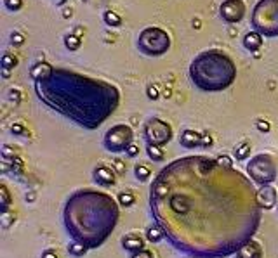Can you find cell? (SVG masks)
Here are the masks:
<instances>
[{
  "mask_svg": "<svg viewBox=\"0 0 278 258\" xmlns=\"http://www.w3.org/2000/svg\"><path fill=\"white\" fill-rule=\"evenodd\" d=\"M146 154H148V158L151 159V162L155 163H160L165 159V151H163L162 146H146Z\"/></svg>",
  "mask_w": 278,
  "mask_h": 258,
  "instance_id": "ac0fdd59",
  "label": "cell"
},
{
  "mask_svg": "<svg viewBox=\"0 0 278 258\" xmlns=\"http://www.w3.org/2000/svg\"><path fill=\"white\" fill-rule=\"evenodd\" d=\"M26 201H28V203H33V201H35V192L26 194Z\"/></svg>",
  "mask_w": 278,
  "mask_h": 258,
  "instance_id": "74e56055",
  "label": "cell"
},
{
  "mask_svg": "<svg viewBox=\"0 0 278 258\" xmlns=\"http://www.w3.org/2000/svg\"><path fill=\"white\" fill-rule=\"evenodd\" d=\"M179 144L184 147V149H197V147L202 146V132H197V130L186 128L179 134Z\"/></svg>",
  "mask_w": 278,
  "mask_h": 258,
  "instance_id": "8fae6325",
  "label": "cell"
},
{
  "mask_svg": "<svg viewBox=\"0 0 278 258\" xmlns=\"http://www.w3.org/2000/svg\"><path fill=\"white\" fill-rule=\"evenodd\" d=\"M9 99L14 101V104H19L21 101V92L18 90V88H11L9 90Z\"/></svg>",
  "mask_w": 278,
  "mask_h": 258,
  "instance_id": "d6a6232c",
  "label": "cell"
},
{
  "mask_svg": "<svg viewBox=\"0 0 278 258\" xmlns=\"http://www.w3.org/2000/svg\"><path fill=\"white\" fill-rule=\"evenodd\" d=\"M136 194L132 191H129V189H125V191H120L117 194V201H119L120 206H124V208H130V206L136 205Z\"/></svg>",
  "mask_w": 278,
  "mask_h": 258,
  "instance_id": "2e32d148",
  "label": "cell"
},
{
  "mask_svg": "<svg viewBox=\"0 0 278 258\" xmlns=\"http://www.w3.org/2000/svg\"><path fill=\"white\" fill-rule=\"evenodd\" d=\"M145 141L150 146H165L172 139V126L162 118H150L145 123Z\"/></svg>",
  "mask_w": 278,
  "mask_h": 258,
  "instance_id": "5b68a950",
  "label": "cell"
},
{
  "mask_svg": "<svg viewBox=\"0 0 278 258\" xmlns=\"http://www.w3.org/2000/svg\"><path fill=\"white\" fill-rule=\"evenodd\" d=\"M245 2L243 0H225L221 4V9H219V14L221 18L230 24L240 23L245 16Z\"/></svg>",
  "mask_w": 278,
  "mask_h": 258,
  "instance_id": "52a82bcc",
  "label": "cell"
},
{
  "mask_svg": "<svg viewBox=\"0 0 278 258\" xmlns=\"http://www.w3.org/2000/svg\"><path fill=\"white\" fill-rule=\"evenodd\" d=\"M238 258H263V246L258 241H248L245 246H242V249L237 253Z\"/></svg>",
  "mask_w": 278,
  "mask_h": 258,
  "instance_id": "7c38bea8",
  "label": "cell"
},
{
  "mask_svg": "<svg viewBox=\"0 0 278 258\" xmlns=\"http://www.w3.org/2000/svg\"><path fill=\"white\" fill-rule=\"evenodd\" d=\"M24 42H26V39H24L23 33H19V31L11 33V44L14 45V47H19V45H23Z\"/></svg>",
  "mask_w": 278,
  "mask_h": 258,
  "instance_id": "4316f807",
  "label": "cell"
},
{
  "mask_svg": "<svg viewBox=\"0 0 278 258\" xmlns=\"http://www.w3.org/2000/svg\"><path fill=\"white\" fill-rule=\"evenodd\" d=\"M251 177L217 158L184 156L157 173L150 187L155 225L179 253L228 258L252 241L263 218Z\"/></svg>",
  "mask_w": 278,
  "mask_h": 258,
  "instance_id": "6da1fadb",
  "label": "cell"
},
{
  "mask_svg": "<svg viewBox=\"0 0 278 258\" xmlns=\"http://www.w3.org/2000/svg\"><path fill=\"white\" fill-rule=\"evenodd\" d=\"M120 246L132 255V253H137L146 248V238L139 234V232H127L125 236H122Z\"/></svg>",
  "mask_w": 278,
  "mask_h": 258,
  "instance_id": "30bf717a",
  "label": "cell"
},
{
  "mask_svg": "<svg viewBox=\"0 0 278 258\" xmlns=\"http://www.w3.org/2000/svg\"><path fill=\"white\" fill-rule=\"evenodd\" d=\"M0 203H2V211H7L11 206V194L9 189L6 187V184L0 185Z\"/></svg>",
  "mask_w": 278,
  "mask_h": 258,
  "instance_id": "603a6c76",
  "label": "cell"
},
{
  "mask_svg": "<svg viewBox=\"0 0 278 258\" xmlns=\"http://www.w3.org/2000/svg\"><path fill=\"white\" fill-rule=\"evenodd\" d=\"M2 75H4V80H9V78H11V71L2 70Z\"/></svg>",
  "mask_w": 278,
  "mask_h": 258,
  "instance_id": "f35d334b",
  "label": "cell"
},
{
  "mask_svg": "<svg viewBox=\"0 0 278 258\" xmlns=\"http://www.w3.org/2000/svg\"><path fill=\"white\" fill-rule=\"evenodd\" d=\"M63 42H65L66 49L71 50V52H75V50H78L80 45H82V37H78L77 33H68Z\"/></svg>",
  "mask_w": 278,
  "mask_h": 258,
  "instance_id": "d6986e66",
  "label": "cell"
},
{
  "mask_svg": "<svg viewBox=\"0 0 278 258\" xmlns=\"http://www.w3.org/2000/svg\"><path fill=\"white\" fill-rule=\"evenodd\" d=\"M125 156H127V158H136V156H139V146L136 142H132L127 149H125Z\"/></svg>",
  "mask_w": 278,
  "mask_h": 258,
  "instance_id": "1f68e13d",
  "label": "cell"
},
{
  "mask_svg": "<svg viewBox=\"0 0 278 258\" xmlns=\"http://www.w3.org/2000/svg\"><path fill=\"white\" fill-rule=\"evenodd\" d=\"M129 258H157V255H155L151 249H141V251H137V253H132Z\"/></svg>",
  "mask_w": 278,
  "mask_h": 258,
  "instance_id": "f546056e",
  "label": "cell"
},
{
  "mask_svg": "<svg viewBox=\"0 0 278 258\" xmlns=\"http://www.w3.org/2000/svg\"><path fill=\"white\" fill-rule=\"evenodd\" d=\"M146 95H148V99H151V101H157L158 97H160L158 85H155V83H150V85L146 87Z\"/></svg>",
  "mask_w": 278,
  "mask_h": 258,
  "instance_id": "f1b7e54d",
  "label": "cell"
},
{
  "mask_svg": "<svg viewBox=\"0 0 278 258\" xmlns=\"http://www.w3.org/2000/svg\"><path fill=\"white\" fill-rule=\"evenodd\" d=\"M71 16H73V11H71V7H66L65 11H63V18H71Z\"/></svg>",
  "mask_w": 278,
  "mask_h": 258,
  "instance_id": "d590c367",
  "label": "cell"
},
{
  "mask_svg": "<svg viewBox=\"0 0 278 258\" xmlns=\"http://www.w3.org/2000/svg\"><path fill=\"white\" fill-rule=\"evenodd\" d=\"M11 132H12V135H18V137H26V135H28L26 128H24L23 123H12L11 125Z\"/></svg>",
  "mask_w": 278,
  "mask_h": 258,
  "instance_id": "83f0119b",
  "label": "cell"
},
{
  "mask_svg": "<svg viewBox=\"0 0 278 258\" xmlns=\"http://www.w3.org/2000/svg\"><path fill=\"white\" fill-rule=\"evenodd\" d=\"M212 144H214L212 135H210L209 132L202 134V146L200 147H204V149H209V147H212Z\"/></svg>",
  "mask_w": 278,
  "mask_h": 258,
  "instance_id": "4dcf8cb0",
  "label": "cell"
},
{
  "mask_svg": "<svg viewBox=\"0 0 278 258\" xmlns=\"http://www.w3.org/2000/svg\"><path fill=\"white\" fill-rule=\"evenodd\" d=\"M145 238H146V241H148V243L157 244L162 239H165V234H163L162 229H160L158 225H150L148 229L145 231Z\"/></svg>",
  "mask_w": 278,
  "mask_h": 258,
  "instance_id": "e0dca14e",
  "label": "cell"
},
{
  "mask_svg": "<svg viewBox=\"0 0 278 258\" xmlns=\"http://www.w3.org/2000/svg\"><path fill=\"white\" fill-rule=\"evenodd\" d=\"M18 62H19L18 56H14L12 52H6V54L2 56V61H0V64H2V70L12 71L16 66H18Z\"/></svg>",
  "mask_w": 278,
  "mask_h": 258,
  "instance_id": "ffe728a7",
  "label": "cell"
},
{
  "mask_svg": "<svg viewBox=\"0 0 278 258\" xmlns=\"http://www.w3.org/2000/svg\"><path fill=\"white\" fill-rule=\"evenodd\" d=\"M119 218V201L98 189H78L70 194L63 208V223L71 241L82 243L89 249L106 243Z\"/></svg>",
  "mask_w": 278,
  "mask_h": 258,
  "instance_id": "7a4b0ae2",
  "label": "cell"
},
{
  "mask_svg": "<svg viewBox=\"0 0 278 258\" xmlns=\"http://www.w3.org/2000/svg\"><path fill=\"white\" fill-rule=\"evenodd\" d=\"M243 47L247 50H251L252 54L254 52H259L261 50V45H263V37H261L259 31H248L242 40Z\"/></svg>",
  "mask_w": 278,
  "mask_h": 258,
  "instance_id": "4fadbf2b",
  "label": "cell"
},
{
  "mask_svg": "<svg viewBox=\"0 0 278 258\" xmlns=\"http://www.w3.org/2000/svg\"><path fill=\"white\" fill-rule=\"evenodd\" d=\"M134 177H136L137 182L146 184V182H150L151 177H153V170H151V167L146 163H136L134 165Z\"/></svg>",
  "mask_w": 278,
  "mask_h": 258,
  "instance_id": "5bb4252c",
  "label": "cell"
},
{
  "mask_svg": "<svg viewBox=\"0 0 278 258\" xmlns=\"http://www.w3.org/2000/svg\"><path fill=\"white\" fill-rule=\"evenodd\" d=\"M87 246H84L82 243H77V241H71V243L68 244V253L73 258H82L84 255L87 253Z\"/></svg>",
  "mask_w": 278,
  "mask_h": 258,
  "instance_id": "44dd1931",
  "label": "cell"
},
{
  "mask_svg": "<svg viewBox=\"0 0 278 258\" xmlns=\"http://www.w3.org/2000/svg\"><path fill=\"white\" fill-rule=\"evenodd\" d=\"M254 126H256V130L261 132V134H268L269 130H271V123H269L268 120H263V118H258Z\"/></svg>",
  "mask_w": 278,
  "mask_h": 258,
  "instance_id": "cb8c5ba5",
  "label": "cell"
},
{
  "mask_svg": "<svg viewBox=\"0 0 278 258\" xmlns=\"http://www.w3.org/2000/svg\"><path fill=\"white\" fill-rule=\"evenodd\" d=\"M217 159L221 162L223 165H226V167H233V162H231L230 156H217Z\"/></svg>",
  "mask_w": 278,
  "mask_h": 258,
  "instance_id": "e575fe53",
  "label": "cell"
},
{
  "mask_svg": "<svg viewBox=\"0 0 278 258\" xmlns=\"http://www.w3.org/2000/svg\"><path fill=\"white\" fill-rule=\"evenodd\" d=\"M251 151H252V144L248 141H242L233 147V158L237 162H245V159H248V156H251Z\"/></svg>",
  "mask_w": 278,
  "mask_h": 258,
  "instance_id": "9a60e30c",
  "label": "cell"
},
{
  "mask_svg": "<svg viewBox=\"0 0 278 258\" xmlns=\"http://www.w3.org/2000/svg\"><path fill=\"white\" fill-rule=\"evenodd\" d=\"M117 177H119V173L113 170V167H108V165L101 163L98 167L92 168V180H94L96 185H99V187H113V185L117 184Z\"/></svg>",
  "mask_w": 278,
  "mask_h": 258,
  "instance_id": "ba28073f",
  "label": "cell"
},
{
  "mask_svg": "<svg viewBox=\"0 0 278 258\" xmlns=\"http://www.w3.org/2000/svg\"><path fill=\"white\" fill-rule=\"evenodd\" d=\"M134 142V130L130 125L117 123L104 134L103 137V147L109 153H125V149Z\"/></svg>",
  "mask_w": 278,
  "mask_h": 258,
  "instance_id": "277c9868",
  "label": "cell"
},
{
  "mask_svg": "<svg viewBox=\"0 0 278 258\" xmlns=\"http://www.w3.org/2000/svg\"><path fill=\"white\" fill-rule=\"evenodd\" d=\"M112 167H113V170H115L119 175H124L125 172H127V165H125V162H122L120 158H115L112 162Z\"/></svg>",
  "mask_w": 278,
  "mask_h": 258,
  "instance_id": "484cf974",
  "label": "cell"
},
{
  "mask_svg": "<svg viewBox=\"0 0 278 258\" xmlns=\"http://www.w3.org/2000/svg\"><path fill=\"white\" fill-rule=\"evenodd\" d=\"M137 47L141 49V52L146 54V56H160V54L169 50L171 37L167 35L163 29H158L157 39H151V29L146 28L145 31L141 33V37H139Z\"/></svg>",
  "mask_w": 278,
  "mask_h": 258,
  "instance_id": "8992f818",
  "label": "cell"
},
{
  "mask_svg": "<svg viewBox=\"0 0 278 258\" xmlns=\"http://www.w3.org/2000/svg\"><path fill=\"white\" fill-rule=\"evenodd\" d=\"M193 28H195V29H200V28H202V21H200L199 18L193 19Z\"/></svg>",
  "mask_w": 278,
  "mask_h": 258,
  "instance_id": "8d00e7d4",
  "label": "cell"
},
{
  "mask_svg": "<svg viewBox=\"0 0 278 258\" xmlns=\"http://www.w3.org/2000/svg\"><path fill=\"white\" fill-rule=\"evenodd\" d=\"M103 19H104V23L108 24V26H112V28H117V26H120L122 24V18L119 14H117L115 11H104V14H103Z\"/></svg>",
  "mask_w": 278,
  "mask_h": 258,
  "instance_id": "7402d4cb",
  "label": "cell"
},
{
  "mask_svg": "<svg viewBox=\"0 0 278 258\" xmlns=\"http://www.w3.org/2000/svg\"><path fill=\"white\" fill-rule=\"evenodd\" d=\"M163 95H165V97H171V95H172V90H171V88H165V90H163Z\"/></svg>",
  "mask_w": 278,
  "mask_h": 258,
  "instance_id": "ab89813d",
  "label": "cell"
},
{
  "mask_svg": "<svg viewBox=\"0 0 278 258\" xmlns=\"http://www.w3.org/2000/svg\"><path fill=\"white\" fill-rule=\"evenodd\" d=\"M247 173L254 184L271 185L278 177V165L275 156L268 153H259L247 163Z\"/></svg>",
  "mask_w": 278,
  "mask_h": 258,
  "instance_id": "3957f363",
  "label": "cell"
},
{
  "mask_svg": "<svg viewBox=\"0 0 278 258\" xmlns=\"http://www.w3.org/2000/svg\"><path fill=\"white\" fill-rule=\"evenodd\" d=\"M237 258H238V256H237Z\"/></svg>",
  "mask_w": 278,
  "mask_h": 258,
  "instance_id": "60d3db41",
  "label": "cell"
},
{
  "mask_svg": "<svg viewBox=\"0 0 278 258\" xmlns=\"http://www.w3.org/2000/svg\"><path fill=\"white\" fill-rule=\"evenodd\" d=\"M40 258H60L58 256V253L54 251V249H45V251H42V255H40Z\"/></svg>",
  "mask_w": 278,
  "mask_h": 258,
  "instance_id": "836d02e7",
  "label": "cell"
},
{
  "mask_svg": "<svg viewBox=\"0 0 278 258\" xmlns=\"http://www.w3.org/2000/svg\"><path fill=\"white\" fill-rule=\"evenodd\" d=\"M4 6H6V9L18 12L23 9V0H4Z\"/></svg>",
  "mask_w": 278,
  "mask_h": 258,
  "instance_id": "d4e9b609",
  "label": "cell"
},
{
  "mask_svg": "<svg viewBox=\"0 0 278 258\" xmlns=\"http://www.w3.org/2000/svg\"><path fill=\"white\" fill-rule=\"evenodd\" d=\"M256 198L263 210H273L278 205V194L273 185H261L256 191Z\"/></svg>",
  "mask_w": 278,
  "mask_h": 258,
  "instance_id": "9c48e42d",
  "label": "cell"
}]
</instances>
